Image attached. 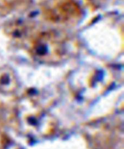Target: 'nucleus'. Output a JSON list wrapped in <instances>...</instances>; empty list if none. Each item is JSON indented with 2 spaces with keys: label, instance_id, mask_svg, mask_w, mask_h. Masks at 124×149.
Returning a JSON list of instances; mask_svg holds the SVG:
<instances>
[{
  "label": "nucleus",
  "instance_id": "f03ea898",
  "mask_svg": "<svg viewBox=\"0 0 124 149\" xmlns=\"http://www.w3.org/2000/svg\"><path fill=\"white\" fill-rule=\"evenodd\" d=\"M45 12L46 17L50 19L64 22L78 18L79 10L72 0H56Z\"/></svg>",
  "mask_w": 124,
  "mask_h": 149
},
{
  "label": "nucleus",
  "instance_id": "f257e3e1",
  "mask_svg": "<svg viewBox=\"0 0 124 149\" xmlns=\"http://www.w3.org/2000/svg\"><path fill=\"white\" fill-rule=\"evenodd\" d=\"M68 39L55 32L44 33L35 39L32 53L37 60L54 63L68 57L70 47Z\"/></svg>",
  "mask_w": 124,
  "mask_h": 149
}]
</instances>
